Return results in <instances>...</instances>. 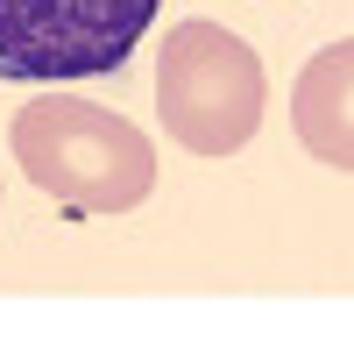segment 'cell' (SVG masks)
<instances>
[{
    "instance_id": "6da1fadb",
    "label": "cell",
    "mask_w": 354,
    "mask_h": 341,
    "mask_svg": "<svg viewBox=\"0 0 354 341\" xmlns=\"http://www.w3.org/2000/svg\"><path fill=\"white\" fill-rule=\"evenodd\" d=\"M15 157L28 185L64 213H128L156 185L149 135L78 93H43L15 114Z\"/></svg>"
},
{
    "instance_id": "7a4b0ae2",
    "label": "cell",
    "mask_w": 354,
    "mask_h": 341,
    "mask_svg": "<svg viewBox=\"0 0 354 341\" xmlns=\"http://www.w3.org/2000/svg\"><path fill=\"white\" fill-rule=\"evenodd\" d=\"M163 135L192 157H234L262 128V57L220 21H177L156 57Z\"/></svg>"
},
{
    "instance_id": "3957f363",
    "label": "cell",
    "mask_w": 354,
    "mask_h": 341,
    "mask_svg": "<svg viewBox=\"0 0 354 341\" xmlns=\"http://www.w3.org/2000/svg\"><path fill=\"white\" fill-rule=\"evenodd\" d=\"M163 0H0V78L64 85L121 71Z\"/></svg>"
},
{
    "instance_id": "277c9868",
    "label": "cell",
    "mask_w": 354,
    "mask_h": 341,
    "mask_svg": "<svg viewBox=\"0 0 354 341\" xmlns=\"http://www.w3.org/2000/svg\"><path fill=\"white\" fill-rule=\"evenodd\" d=\"M290 128H298V142H305L319 164L354 170V36H347V43H326V50L298 71Z\"/></svg>"
}]
</instances>
